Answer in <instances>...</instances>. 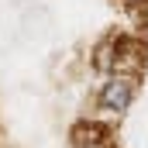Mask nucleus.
Instances as JSON below:
<instances>
[{
    "mask_svg": "<svg viewBox=\"0 0 148 148\" xmlns=\"http://www.w3.org/2000/svg\"><path fill=\"white\" fill-rule=\"evenodd\" d=\"M138 97V86H134V76L131 73H114V76H103L93 90V114L110 121V117H121V114L131 110Z\"/></svg>",
    "mask_w": 148,
    "mask_h": 148,
    "instance_id": "f257e3e1",
    "label": "nucleus"
},
{
    "mask_svg": "<svg viewBox=\"0 0 148 148\" xmlns=\"http://www.w3.org/2000/svg\"><path fill=\"white\" fill-rule=\"evenodd\" d=\"M121 3H124L127 10H145L148 7V0H121Z\"/></svg>",
    "mask_w": 148,
    "mask_h": 148,
    "instance_id": "f03ea898",
    "label": "nucleus"
}]
</instances>
